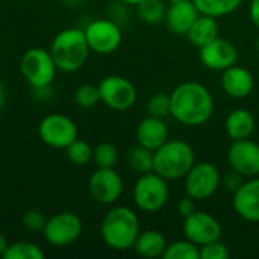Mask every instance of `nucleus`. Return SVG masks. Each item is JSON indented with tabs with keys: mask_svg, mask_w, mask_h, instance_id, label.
Returning a JSON list of instances; mask_svg holds the SVG:
<instances>
[{
	"mask_svg": "<svg viewBox=\"0 0 259 259\" xmlns=\"http://www.w3.org/2000/svg\"><path fill=\"white\" fill-rule=\"evenodd\" d=\"M140 232V219L137 212L127 206L111 208L100 223V237L103 243L117 252L134 249Z\"/></svg>",
	"mask_w": 259,
	"mask_h": 259,
	"instance_id": "2",
	"label": "nucleus"
},
{
	"mask_svg": "<svg viewBox=\"0 0 259 259\" xmlns=\"http://www.w3.org/2000/svg\"><path fill=\"white\" fill-rule=\"evenodd\" d=\"M255 127H256L255 115L249 109H244V108L232 109L228 114L226 121H225L226 134L232 141L250 138L252 134L255 132Z\"/></svg>",
	"mask_w": 259,
	"mask_h": 259,
	"instance_id": "20",
	"label": "nucleus"
},
{
	"mask_svg": "<svg viewBox=\"0 0 259 259\" xmlns=\"http://www.w3.org/2000/svg\"><path fill=\"white\" fill-rule=\"evenodd\" d=\"M232 206L240 219L259 223V176L249 178L234 191Z\"/></svg>",
	"mask_w": 259,
	"mask_h": 259,
	"instance_id": "16",
	"label": "nucleus"
},
{
	"mask_svg": "<svg viewBox=\"0 0 259 259\" xmlns=\"http://www.w3.org/2000/svg\"><path fill=\"white\" fill-rule=\"evenodd\" d=\"M185 193L196 202L211 199L222 185V173L211 162H196L184 178Z\"/></svg>",
	"mask_w": 259,
	"mask_h": 259,
	"instance_id": "8",
	"label": "nucleus"
},
{
	"mask_svg": "<svg viewBox=\"0 0 259 259\" xmlns=\"http://www.w3.org/2000/svg\"><path fill=\"white\" fill-rule=\"evenodd\" d=\"M168 181L155 171L141 175L134 184L132 199L135 206L147 214L161 211L168 202Z\"/></svg>",
	"mask_w": 259,
	"mask_h": 259,
	"instance_id": "6",
	"label": "nucleus"
},
{
	"mask_svg": "<svg viewBox=\"0 0 259 259\" xmlns=\"http://www.w3.org/2000/svg\"><path fill=\"white\" fill-rule=\"evenodd\" d=\"M249 14H250L252 23L259 29V0H252V2H250Z\"/></svg>",
	"mask_w": 259,
	"mask_h": 259,
	"instance_id": "36",
	"label": "nucleus"
},
{
	"mask_svg": "<svg viewBox=\"0 0 259 259\" xmlns=\"http://www.w3.org/2000/svg\"><path fill=\"white\" fill-rule=\"evenodd\" d=\"M42 249L30 241H15L9 243L3 259H42Z\"/></svg>",
	"mask_w": 259,
	"mask_h": 259,
	"instance_id": "26",
	"label": "nucleus"
},
{
	"mask_svg": "<svg viewBox=\"0 0 259 259\" xmlns=\"http://www.w3.org/2000/svg\"><path fill=\"white\" fill-rule=\"evenodd\" d=\"M127 162L131 168L140 175L153 171V152L137 144L127 153Z\"/></svg>",
	"mask_w": 259,
	"mask_h": 259,
	"instance_id": "25",
	"label": "nucleus"
},
{
	"mask_svg": "<svg viewBox=\"0 0 259 259\" xmlns=\"http://www.w3.org/2000/svg\"><path fill=\"white\" fill-rule=\"evenodd\" d=\"M196 200L194 199H191L190 196H187V197H184V199H181L179 200V203H178V211H179V214L185 219V217H188V215H191L193 212H196L197 211V206H196Z\"/></svg>",
	"mask_w": 259,
	"mask_h": 259,
	"instance_id": "34",
	"label": "nucleus"
},
{
	"mask_svg": "<svg viewBox=\"0 0 259 259\" xmlns=\"http://www.w3.org/2000/svg\"><path fill=\"white\" fill-rule=\"evenodd\" d=\"M244 178L241 176V175H238L237 171H234L232 170V173H228L226 175V178H223V184H225V187L226 188H229V190H232V191H235L244 181H243Z\"/></svg>",
	"mask_w": 259,
	"mask_h": 259,
	"instance_id": "35",
	"label": "nucleus"
},
{
	"mask_svg": "<svg viewBox=\"0 0 259 259\" xmlns=\"http://www.w3.org/2000/svg\"><path fill=\"white\" fill-rule=\"evenodd\" d=\"M38 135L47 147L65 150L74 140H77V126L65 114L50 112L39 121Z\"/></svg>",
	"mask_w": 259,
	"mask_h": 259,
	"instance_id": "7",
	"label": "nucleus"
},
{
	"mask_svg": "<svg viewBox=\"0 0 259 259\" xmlns=\"http://www.w3.org/2000/svg\"><path fill=\"white\" fill-rule=\"evenodd\" d=\"M193 3L199 14L220 18L235 12L241 6L243 0H193Z\"/></svg>",
	"mask_w": 259,
	"mask_h": 259,
	"instance_id": "23",
	"label": "nucleus"
},
{
	"mask_svg": "<svg viewBox=\"0 0 259 259\" xmlns=\"http://www.w3.org/2000/svg\"><path fill=\"white\" fill-rule=\"evenodd\" d=\"M8 246H9V241H8V238L0 232V256L3 258V255H5V252H6V249H8Z\"/></svg>",
	"mask_w": 259,
	"mask_h": 259,
	"instance_id": "37",
	"label": "nucleus"
},
{
	"mask_svg": "<svg viewBox=\"0 0 259 259\" xmlns=\"http://www.w3.org/2000/svg\"><path fill=\"white\" fill-rule=\"evenodd\" d=\"M147 112L149 115L165 118L171 114V103H170V96L164 93H156L149 97L147 100Z\"/></svg>",
	"mask_w": 259,
	"mask_h": 259,
	"instance_id": "31",
	"label": "nucleus"
},
{
	"mask_svg": "<svg viewBox=\"0 0 259 259\" xmlns=\"http://www.w3.org/2000/svg\"><path fill=\"white\" fill-rule=\"evenodd\" d=\"M135 8L140 20L147 24H158L165 18V0H141Z\"/></svg>",
	"mask_w": 259,
	"mask_h": 259,
	"instance_id": "24",
	"label": "nucleus"
},
{
	"mask_svg": "<svg viewBox=\"0 0 259 259\" xmlns=\"http://www.w3.org/2000/svg\"><path fill=\"white\" fill-rule=\"evenodd\" d=\"M255 47H256V50L259 52V35H258V38H256V41H255Z\"/></svg>",
	"mask_w": 259,
	"mask_h": 259,
	"instance_id": "40",
	"label": "nucleus"
},
{
	"mask_svg": "<svg viewBox=\"0 0 259 259\" xmlns=\"http://www.w3.org/2000/svg\"><path fill=\"white\" fill-rule=\"evenodd\" d=\"M168 140V127L164 118L147 115L137 126V144L155 152Z\"/></svg>",
	"mask_w": 259,
	"mask_h": 259,
	"instance_id": "19",
	"label": "nucleus"
},
{
	"mask_svg": "<svg viewBox=\"0 0 259 259\" xmlns=\"http://www.w3.org/2000/svg\"><path fill=\"white\" fill-rule=\"evenodd\" d=\"M194 164V149L184 140H167L153 152V171L167 181L184 179Z\"/></svg>",
	"mask_w": 259,
	"mask_h": 259,
	"instance_id": "4",
	"label": "nucleus"
},
{
	"mask_svg": "<svg viewBox=\"0 0 259 259\" xmlns=\"http://www.w3.org/2000/svg\"><path fill=\"white\" fill-rule=\"evenodd\" d=\"M228 162L244 179L259 176V144L250 138L232 141L228 149Z\"/></svg>",
	"mask_w": 259,
	"mask_h": 259,
	"instance_id": "14",
	"label": "nucleus"
},
{
	"mask_svg": "<svg viewBox=\"0 0 259 259\" xmlns=\"http://www.w3.org/2000/svg\"><path fill=\"white\" fill-rule=\"evenodd\" d=\"M222 73V88L229 97L244 99L252 94L255 88V79L247 68L235 64Z\"/></svg>",
	"mask_w": 259,
	"mask_h": 259,
	"instance_id": "18",
	"label": "nucleus"
},
{
	"mask_svg": "<svg viewBox=\"0 0 259 259\" xmlns=\"http://www.w3.org/2000/svg\"><path fill=\"white\" fill-rule=\"evenodd\" d=\"M20 73L30 88H44L53 83L58 67L50 55V50L32 47L26 50L20 59Z\"/></svg>",
	"mask_w": 259,
	"mask_h": 259,
	"instance_id": "5",
	"label": "nucleus"
},
{
	"mask_svg": "<svg viewBox=\"0 0 259 259\" xmlns=\"http://www.w3.org/2000/svg\"><path fill=\"white\" fill-rule=\"evenodd\" d=\"M50 55L62 73H74L80 70L90 56V46L87 42L83 29L65 27L59 30L50 44Z\"/></svg>",
	"mask_w": 259,
	"mask_h": 259,
	"instance_id": "3",
	"label": "nucleus"
},
{
	"mask_svg": "<svg viewBox=\"0 0 259 259\" xmlns=\"http://www.w3.org/2000/svg\"><path fill=\"white\" fill-rule=\"evenodd\" d=\"M90 50L97 55H111L114 53L121 41L123 32L117 21L109 18H97L90 21L83 29Z\"/></svg>",
	"mask_w": 259,
	"mask_h": 259,
	"instance_id": "10",
	"label": "nucleus"
},
{
	"mask_svg": "<svg viewBox=\"0 0 259 259\" xmlns=\"http://www.w3.org/2000/svg\"><path fill=\"white\" fill-rule=\"evenodd\" d=\"M5 103H6V91H5V87L0 83V111L3 109Z\"/></svg>",
	"mask_w": 259,
	"mask_h": 259,
	"instance_id": "38",
	"label": "nucleus"
},
{
	"mask_svg": "<svg viewBox=\"0 0 259 259\" xmlns=\"http://www.w3.org/2000/svg\"><path fill=\"white\" fill-rule=\"evenodd\" d=\"M65 155L74 165H87L93 161V147L83 140H74L67 149Z\"/></svg>",
	"mask_w": 259,
	"mask_h": 259,
	"instance_id": "29",
	"label": "nucleus"
},
{
	"mask_svg": "<svg viewBox=\"0 0 259 259\" xmlns=\"http://www.w3.org/2000/svg\"><path fill=\"white\" fill-rule=\"evenodd\" d=\"M217 36H219V23H217V18L209 17V15H203V14H200L194 20V23L191 24L190 30L187 32L188 41L194 47H197V49L209 44Z\"/></svg>",
	"mask_w": 259,
	"mask_h": 259,
	"instance_id": "21",
	"label": "nucleus"
},
{
	"mask_svg": "<svg viewBox=\"0 0 259 259\" xmlns=\"http://www.w3.org/2000/svg\"><path fill=\"white\" fill-rule=\"evenodd\" d=\"M97 87L100 93V102L114 111L131 109L138 97L135 85L124 76H106L100 80Z\"/></svg>",
	"mask_w": 259,
	"mask_h": 259,
	"instance_id": "11",
	"label": "nucleus"
},
{
	"mask_svg": "<svg viewBox=\"0 0 259 259\" xmlns=\"http://www.w3.org/2000/svg\"><path fill=\"white\" fill-rule=\"evenodd\" d=\"M83 231L80 217L74 212L64 211L47 219L42 229V237L53 247H67L79 240Z\"/></svg>",
	"mask_w": 259,
	"mask_h": 259,
	"instance_id": "9",
	"label": "nucleus"
},
{
	"mask_svg": "<svg viewBox=\"0 0 259 259\" xmlns=\"http://www.w3.org/2000/svg\"><path fill=\"white\" fill-rule=\"evenodd\" d=\"M182 231L185 238L193 241L199 247L222 238L220 222L214 215L203 211H196L191 215L185 217Z\"/></svg>",
	"mask_w": 259,
	"mask_h": 259,
	"instance_id": "13",
	"label": "nucleus"
},
{
	"mask_svg": "<svg viewBox=\"0 0 259 259\" xmlns=\"http://www.w3.org/2000/svg\"><path fill=\"white\" fill-rule=\"evenodd\" d=\"M167 246L168 244H167L165 237L159 231L150 229V231L140 232V235L134 244V250L137 255H140L143 258H159L164 255Z\"/></svg>",
	"mask_w": 259,
	"mask_h": 259,
	"instance_id": "22",
	"label": "nucleus"
},
{
	"mask_svg": "<svg viewBox=\"0 0 259 259\" xmlns=\"http://www.w3.org/2000/svg\"><path fill=\"white\" fill-rule=\"evenodd\" d=\"M164 259H200V247L194 244L190 240H181L175 241L167 246L164 255Z\"/></svg>",
	"mask_w": 259,
	"mask_h": 259,
	"instance_id": "27",
	"label": "nucleus"
},
{
	"mask_svg": "<svg viewBox=\"0 0 259 259\" xmlns=\"http://www.w3.org/2000/svg\"><path fill=\"white\" fill-rule=\"evenodd\" d=\"M88 191L100 205H114L123 194V179L114 168H99L88 179Z\"/></svg>",
	"mask_w": 259,
	"mask_h": 259,
	"instance_id": "12",
	"label": "nucleus"
},
{
	"mask_svg": "<svg viewBox=\"0 0 259 259\" xmlns=\"http://www.w3.org/2000/svg\"><path fill=\"white\" fill-rule=\"evenodd\" d=\"M121 5H126V6H137L141 0H118Z\"/></svg>",
	"mask_w": 259,
	"mask_h": 259,
	"instance_id": "39",
	"label": "nucleus"
},
{
	"mask_svg": "<svg viewBox=\"0 0 259 259\" xmlns=\"http://www.w3.org/2000/svg\"><path fill=\"white\" fill-rule=\"evenodd\" d=\"M46 222H47V217L41 211H36V209L27 211L23 215V226L30 232H42Z\"/></svg>",
	"mask_w": 259,
	"mask_h": 259,
	"instance_id": "33",
	"label": "nucleus"
},
{
	"mask_svg": "<svg viewBox=\"0 0 259 259\" xmlns=\"http://www.w3.org/2000/svg\"><path fill=\"white\" fill-rule=\"evenodd\" d=\"M167 3H175V2H179V0H165Z\"/></svg>",
	"mask_w": 259,
	"mask_h": 259,
	"instance_id": "41",
	"label": "nucleus"
},
{
	"mask_svg": "<svg viewBox=\"0 0 259 259\" xmlns=\"http://www.w3.org/2000/svg\"><path fill=\"white\" fill-rule=\"evenodd\" d=\"M229 247L220 240L200 246V259H229Z\"/></svg>",
	"mask_w": 259,
	"mask_h": 259,
	"instance_id": "32",
	"label": "nucleus"
},
{
	"mask_svg": "<svg viewBox=\"0 0 259 259\" xmlns=\"http://www.w3.org/2000/svg\"><path fill=\"white\" fill-rule=\"evenodd\" d=\"M171 117L185 126H202L214 114L211 91L200 82L187 80L178 85L170 94Z\"/></svg>",
	"mask_w": 259,
	"mask_h": 259,
	"instance_id": "1",
	"label": "nucleus"
},
{
	"mask_svg": "<svg viewBox=\"0 0 259 259\" xmlns=\"http://www.w3.org/2000/svg\"><path fill=\"white\" fill-rule=\"evenodd\" d=\"M199 58L206 68L214 71H225L226 68L237 64L238 50L231 41L217 36L214 41L199 49Z\"/></svg>",
	"mask_w": 259,
	"mask_h": 259,
	"instance_id": "15",
	"label": "nucleus"
},
{
	"mask_svg": "<svg viewBox=\"0 0 259 259\" xmlns=\"http://www.w3.org/2000/svg\"><path fill=\"white\" fill-rule=\"evenodd\" d=\"M93 161L99 168H114L118 161V150L108 141L99 143L93 147Z\"/></svg>",
	"mask_w": 259,
	"mask_h": 259,
	"instance_id": "28",
	"label": "nucleus"
},
{
	"mask_svg": "<svg viewBox=\"0 0 259 259\" xmlns=\"http://www.w3.org/2000/svg\"><path fill=\"white\" fill-rule=\"evenodd\" d=\"M168 5L164 18L167 29L176 35H187L194 20L200 15L196 5L193 0H179Z\"/></svg>",
	"mask_w": 259,
	"mask_h": 259,
	"instance_id": "17",
	"label": "nucleus"
},
{
	"mask_svg": "<svg viewBox=\"0 0 259 259\" xmlns=\"http://www.w3.org/2000/svg\"><path fill=\"white\" fill-rule=\"evenodd\" d=\"M73 97H74V103L79 108H83V109L94 108L100 102L99 87L93 83H82L76 88Z\"/></svg>",
	"mask_w": 259,
	"mask_h": 259,
	"instance_id": "30",
	"label": "nucleus"
}]
</instances>
